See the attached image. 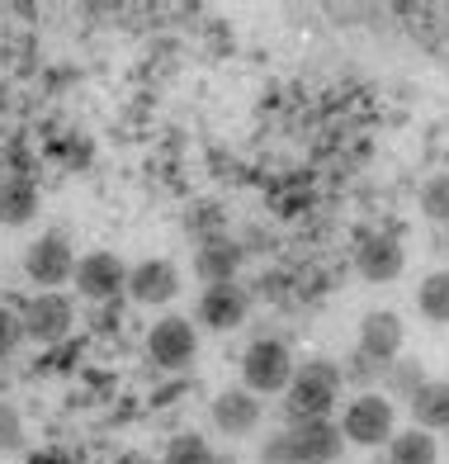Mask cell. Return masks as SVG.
<instances>
[{
	"label": "cell",
	"mask_w": 449,
	"mask_h": 464,
	"mask_svg": "<svg viewBox=\"0 0 449 464\" xmlns=\"http://www.w3.org/2000/svg\"><path fill=\"white\" fill-rule=\"evenodd\" d=\"M355 270H359V280H369V285H393V280H402V270H407V251H402V242L393 232H365L355 246Z\"/></svg>",
	"instance_id": "cell-8"
},
{
	"label": "cell",
	"mask_w": 449,
	"mask_h": 464,
	"mask_svg": "<svg viewBox=\"0 0 449 464\" xmlns=\"http://www.w3.org/2000/svg\"><path fill=\"white\" fill-rule=\"evenodd\" d=\"M128 294H133L138 304H147V308H166V304L180 294V270H176V261L152 256V261L128 266Z\"/></svg>",
	"instance_id": "cell-11"
},
{
	"label": "cell",
	"mask_w": 449,
	"mask_h": 464,
	"mask_svg": "<svg viewBox=\"0 0 449 464\" xmlns=\"http://www.w3.org/2000/svg\"><path fill=\"white\" fill-rule=\"evenodd\" d=\"M242 379L246 393H284L293 379V351L280 336H255L242 355Z\"/></svg>",
	"instance_id": "cell-3"
},
{
	"label": "cell",
	"mask_w": 449,
	"mask_h": 464,
	"mask_svg": "<svg viewBox=\"0 0 449 464\" xmlns=\"http://www.w3.org/2000/svg\"><path fill=\"white\" fill-rule=\"evenodd\" d=\"M378 384H383V398L393 393V398H402V403H412L416 389L425 384V370H421V361H412V355H397V361L383 370Z\"/></svg>",
	"instance_id": "cell-19"
},
{
	"label": "cell",
	"mask_w": 449,
	"mask_h": 464,
	"mask_svg": "<svg viewBox=\"0 0 449 464\" xmlns=\"http://www.w3.org/2000/svg\"><path fill=\"white\" fill-rule=\"evenodd\" d=\"M289 446H293L298 464H336L346 455V436H340V427L331 417H322V421H298V427H289Z\"/></svg>",
	"instance_id": "cell-12"
},
{
	"label": "cell",
	"mask_w": 449,
	"mask_h": 464,
	"mask_svg": "<svg viewBox=\"0 0 449 464\" xmlns=\"http://www.w3.org/2000/svg\"><path fill=\"white\" fill-rule=\"evenodd\" d=\"M407 408H412L421 431H431V436L435 431H449V384H444V379H425Z\"/></svg>",
	"instance_id": "cell-16"
},
{
	"label": "cell",
	"mask_w": 449,
	"mask_h": 464,
	"mask_svg": "<svg viewBox=\"0 0 449 464\" xmlns=\"http://www.w3.org/2000/svg\"><path fill=\"white\" fill-rule=\"evenodd\" d=\"M38 185L29 176H5L0 180V227H24L38 218Z\"/></svg>",
	"instance_id": "cell-15"
},
{
	"label": "cell",
	"mask_w": 449,
	"mask_h": 464,
	"mask_svg": "<svg viewBox=\"0 0 449 464\" xmlns=\"http://www.w3.org/2000/svg\"><path fill=\"white\" fill-rule=\"evenodd\" d=\"M416 204H421V218H431L435 227H444L449 223V171H435L431 180H425Z\"/></svg>",
	"instance_id": "cell-20"
},
{
	"label": "cell",
	"mask_w": 449,
	"mask_h": 464,
	"mask_svg": "<svg viewBox=\"0 0 449 464\" xmlns=\"http://www.w3.org/2000/svg\"><path fill=\"white\" fill-rule=\"evenodd\" d=\"M19 342H24V323H19V313L0 304V355H10Z\"/></svg>",
	"instance_id": "cell-24"
},
{
	"label": "cell",
	"mask_w": 449,
	"mask_h": 464,
	"mask_svg": "<svg viewBox=\"0 0 449 464\" xmlns=\"http://www.w3.org/2000/svg\"><path fill=\"white\" fill-rule=\"evenodd\" d=\"M388 459H393V464H440V446H435V436H431V431H421V427H412V431H393V440H388Z\"/></svg>",
	"instance_id": "cell-17"
},
{
	"label": "cell",
	"mask_w": 449,
	"mask_h": 464,
	"mask_svg": "<svg viewBox=\"0 0 449 464\" xmlns=\"http://www.w3.org/2000/svg\"><path fill=\"white\" fill-rule=\"evenodd\" d=\"M213 427H218L223 436H251L255 427H261V398L246 393V389H223L218 398H213Z\"/></svg>",
	"instance_id": "cell-13"
},
{
	"label": "cell",
	"mask_w": 449,
	"mask_h": 464,
	"mask_svg": "<svg viewBox=\"0 0 449 464\" xmlns=\"http://www.w3.org/2000/svg\"><path fill=\"white\" fill-rule=\"evenodd\" d=\"M213 464H237V459H232V455H213Z\"/></svg>",
	"instance_id": "cell-27"
},
{
	"label": "cell",
	"mask_w": 449,
	"mask_h": 464,
	"mask_svg": "<svg viewBox=\"0 0 449 464\" xmlns=\"http://www.w3.org/2000/svg\"><path fill=\"white\" fill-rule=\"evenodd\" d=\"M19 446H24V417H19L14 403L0 398V455H14Z\"/></svg>",
	"instance_id": "cell-23"
},
{
	"label": "cell",
	"mask_w": 449,
	"mask_h": 464,
	"mask_svg": "<svg viewBox=\"0 0 449 464\" xmlns=\"http://www.w3.org/2000/svg\"><path fill=\"white\" fill-rule=\"evenodd\" d=\"M261 464H298L293 459V446H289V431L265 440V446H261Z\"/></svg>",
	"instance_id": "cell-25"
},
{
	"label": "cell",
	"mask_w": 449,
	"mask_h": 464,
	"mask_svg": "<svg viewBox=\"0 0 449 464\" xmlns=\"http://www.w3.org/2000/svg\"><path fill=\"white\" fill-rule=\"evenodd\" d=\"M213 455H218V450H213L199 431H180L166 446V459L161 464H213Z\"/></svg>",
	"instance_id": "cell-21"
},
{
	"label": "cell",
	"mask_w": 449,
	"mask_h": 464,
	"mask_svg": "<svg viewBox=\"0 0 449 464\" xmlns=\"http://www.w3.org/2000/svg\"><path fill=\"white\" fill-rule=\"evenodd\" d=\"M72 285H76L81 299H91V304H114L128 289V266L114 256V251H91V256L76 261Z\"/></svg>",
	"instance_id": "cell-7"
},
{
	"label": "cell",
	"mask_w": 449,
	"mask_h": 464,
	"mask_svg": "<svg viewBox=\"0 0 449 464\" xmlns=\"http://www.w3.org/2000/svg\"><path fill=\"white\" fill-rule=\"evenodd\" d=\"M19 323H24L29 342L53 346V342H62V336L76 327V304H72L62 289H38L33 299L19 308Z\"/></svg>",
	"instance_id": "cell-4"
},
{
	"label": "cell",
	"mask_w": 449,
	"mask_h": 464,
	"mask_svg": "<svg viewBox=\"0 0 449 464\" xmlns=\"http://www.w3.org/2000/svg\"><path fill=\"white\" fill-rule=\"evenodd\" d=\"M383 379V365H374L369 355H346V365H340V384H355V389H365V393H374V384Z\"/></svg>",
	"instance_id": "cell-22"
},
{
	"label": "cell",
	"mask_w": 449,
	"mask_h": 464,
	"mask_svg": "<svg viewBox=\"0 0 449 464\" xmlns=\"http://www.w3.org/2000/svg\"><path fill=\"white\" fill-rule=\"evenodd\" d=\"M147 355H152L157 370L180 374L199 361V332L189 318H157L147 332Z\"/></svg>",
	"instance_id": "cell-5"
},
{
	"label": "cell",
	"mask_w": 449,
	"mask_h": 464,
	"mask_svg": "<svg viewBox=\"0 0 449 464\" xmlns=\"http://www.w3.org/2000/svg\"><path fill=\"white\" fill-rule=\"evenodd\" d=\"M431 251H435V256H449V223H444V227H435V242H431Z\"/></svg>",
	"instance_id": "cell-26"
},
{
	"label": "cell",
	"mask_w": 449,
	"mask_h": 464,
	"mask_svg": "<svg viewBox=\"0 0 449 464\" xmlns=\"http://www.w3.org/2000/svg\"><path fill=\"white\" fill-rule=\"evenodd\" d=\"M195 313H199V327H208V332H232V327H242V323L251 318V294H246L237 280H232V285H204Z\"/></svg>",
	"instance_id": "cell-9"
},
{
	"label": "cell",
	"mask_w": 449,
	"mask_h": 464,
	"mask_svg": "<svg viewBox=\"0 0 449 464\" xmlns=\"http://www.w3.org/2000/svg\"><path fill=\"white\" fill-rule=\"evenodd\" d=\"M340 436L350 440V446H365V450H383L397 431V412H393V398L383 393H359L346 403V417L336 421Z\"/></svg>",
	"instance_id": "cell-2"
},
{
	"label": "cell",
	"mask_w": 449,
	"mask_h": 464,
	"mask_svg": "<svg viewBox=\"0 0 449 464\" xmlns=\"http://www.w3.org/2000/svg\"><path fill=\"white\" fill-rule=\"evenodd\" d=\"M402 342H407V327H402L397 313L374 308V313H365V318H359V346H355V351L369 355L374 365L388 370L397 355H402Z\"/></svg>",
	"instance_id": "cell-10"
},
{
	"label": "cell",
	"mask_w": 449,
	"mask_h": 464,
	"mask_svg": "<svg viewBox=\"0 0 449 464\" xmlns=\"http://www.w3.org/2000/svg\"><path fill=\"white\" fill-rule=\"evenodd\" d=\"M237 270H242V246H237V242H227V237L199 242V251H195V276H199L204 285H232V280H237Z\"/></svg>",
	"instance_id": "cell-14"
},
{
	"label": "cell",
	"mask_w": 449,
	"mask_h": 464,
	"mask_svg": "<svg viewBox=\"0 0 449 464\" xmlns=\"http://www.w3.org/2000/svg\"><path fill=\"white\" fill-rule=\"evenodd\" d=\"M378 464H393V459H378Z\"/></svg>",
	"instance_id": "cell-28"
},
{
	"label": "cell",
	"mask_w": 449,
	"mask_h": 464,
	"mask_svg": "<svg viewBox=\"0 0 449 464\" xmlns=\"http://www.w3.org/2000/svg\"><path fill=\"white\" fill-rule=\"evenodd\" d=\"M340 389H346V384H340V365L336 361H303V365H293V379H289V389H284V417H289V427L331 417Z\"/></svg>",
	"instance_id": "cell-1"
},
{
	"label": "cell",
	"mask_w": 449,
	"mask_h": 464,
	"mask_svg": "<svg viewBox=\"0 0 449 464\" xmlns=\"http://www.w3.org/2000/svg\"><path fill=\"white\" fill-rule=\"evenodd\" d=\"M416 313L435 327L449 323V270H435V276H425L416 285Z\"/></svg>",
	"instance_id": "cell-18"
},
{
	"label": "cell",
	"mask_w": 449,
	"mask_h": 464,
	"mask_svg": "<svg viewBox=\"0 0 449 464\" xmlns=\"http://www.w3.org/2000/svg\"><path fill=\"white\" fill-rule=\"evenodd\" d=\"M24 276L38 285V289H62L72 276H76V251L62 232H43L38 242H29L24 251Z\"/></svg>",
	"instance_id": "cell-6"
}]
</instances>
